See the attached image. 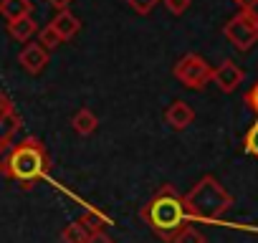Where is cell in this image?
<instances>
[{
  "instance_id": "obj_14",
  "label": "cell",
  "mask_w": 258,
  "mask_h": 243,
  "mask_svg": "<svg viewBox=\"0 0 258 243\" xmlns=\"http://www.w3.org/2000/svg\"><path fill=\"white\" fill-rule=\"evenodd\" d=\"M89 230H86V225L81 223V220H76V223H69L63 230H61V243H86L89 240Z\"/></svg>"
},
{
  "instance_id": "obj_6",
  "label": "cell",
  "mask_w": 258,
  "mask_h": 243,
  "mask_svg": "<svg viewBox=\"0 0 258 243\" xmlns=\"http://www.w3.org/2000/svg\"><path fill=\"white\" fill-rule=\"evenodd\" d=\"M243 79H245V74H243V69L235 64V61H230V58H225L220 66H215V71H213V84L223 91V94H233L240 84H243Z\"/></svg>"
},
{
  "instance_id": "obj_9",
  "label": "cell",
  "mask_w": 258,
  "mask_h": 243,
  "mask_svg": "<svg viewBox=\"0 0 258 243\" xmlns=\"http://www.w3.org/2000/svg\"><path fill=\"white\" fill-rule=\"evenodd\" d=\"M51 26L61 33V38L63 41H71L79 31H81V21L66 8V11H58L56 16H53V21H51Z\"/></svg>"
},
{
  "instance_id": "obj_16",
  "label": "cell",
  "mask_w": 258,
  "mask_h": 243,
  "mask_svg": "<svg viewBox=\"0 0 258 243\" xmlns=\"http://www.w3.org/2000/svg\"><path fill=\"white\" fill-rule=\"evenodd\" d=\"M38 41H41V43H43V46H46L48 51H51V48H58V46L63 43L61 33H58V31H56V28H53L51 23H48L46 28H41V31H38Z\"/></svg>"
},
{
  "instance_id": "obj_8",
  "label": "cell",
  "mask_w": 258,
  "mask_h": 243,
  "mask_svg": "<svg viewBox=\"0 0 258 243\" xmlns=\"http://www.w3.org/2000/svg\"><path fill=\"white\" fill-rule=\"evenodd\" d=\"M192 119H195V109H192L187 101H182V99L172 101V104L165 109V122H167L172 130H177V132L187 130V127L192 125Z\"/></svg>"
},
{
  "instance_id": "obj_20",
  "label": "cell",
  "mask_w": 258,
  "mask_h": 243,
  "mask_svg": "<svg viewBox=\"0 0 258 243\" xmlns=\"http://www.w3.org/2000/svg\"><path fill=\"white\" fill-rule=\"evenodd\" d=\"M126 3H129V8H132L137 16H150L157 8L160 0H126Z\"/></svg>"
},
{
  "instance_id": "obj_11",
  "label": "cell",
  "mask_w": 258,
  "mask_h": 243,
  "mask_svg": "<svg viewBox=\"0 0 258 243\" xmlns=\"http://www.w3.org/2000/svg\"><path fill=\"white\" fill-rule=\"evenodd\" d=\"M8 33H11V38H16L21 43H28L38 33V26H36V21L31 16H23L18 21H8Z\"/></svg>"
},
{
  "instance_id": "obj_7",
  "label": "cell",
  "mask_w": 258,
  "mask_h": 243,
  "mask_svg": "<svg viewBox=\"0 0 258 243\" xmlns=\"http://www.w3.org/2000/svg\"><path fill=\"white\" fill-rule=\"evenodd\" d=\"M18 64L28 71V74H33V76H38L43 69H46V64H48V48L38 41V43H26V48L18 53Z\"/></svg>"
},
{
  "instance_id": "obj_26",
  "label": "cell",
  "mask_w": 258,
  "mask_h": 243,
  "mask_svg": "<svg viewBox=\"0 0 258 243\" xmlns=\"http://www.w3.org/2000/svg\"><path fill=\"white\" fill-rule=\"evenodd\" d=\"M46 3H48V6H53L56 11H66V8L74 3V0H46Z\"/></svg>"
},
{
  "instance_id": "obj_18",
  "label": "cell",
  "mask_w": 258,
  "mask_h": 243,
  "mask_svg": "<svg viewBox=\"0 0 258 243\" xmlns=\"http://www.w3.org/2000/svg\"><path fill=\"white\" fill-rule=\"evenodd\" d=\"M13 142H6V145H0V175H6L11 177V157H13Z\"/></svg>"
},
{
  "instance_id": "obj_13",
  "label": "cell",
  "mask_w": 258,
  "mask_h": 243,
  "mask_svg": "<svg viewBox=\"0 0 258 243\" xmlns=\"http://www.w3.org/2000/svg\"><path fill=\"white\" fill-rule=\"evenodd\" d=\"M18 130H21V116H18L16 109L0 114V145L13 142V137L18 135Z\"/></svg>"
},
{
  "instance_id": "obj_4",
  "label": "cell",
  "mask_w": 258,
  "mask_h": 243,
  "mask_svg": "<svg viewBox=\"0 0 258 243\" xmlns=\"http://www.w3.org/2000/svg\"><path fill=\"white\" fill-rule=\"evenodd\" d=\"M223 36L233 43L235 51H250L258 43V11H238L223 26Z\"/></svg>"
},
{
  "instance_id": "obj_15",
  "label": "cell",
  "mask_w": 258,
  "mask_h": 243,
  "mask_svg": "<svg viewBox=\"0 0 258 243\" xmlns=\"http://www.w3.org/2000/svg\"><path fill=\"white\" fill-rule=\"evenodd\" d=\"M79 220L86 225V230H89V233L106 230V225H109V218H106L104 213H99V210H86V213H84Z\"/></svg>"
},
{
  "instance_id": "obj_1",
  "label": "cell",
  "mask_w": 258,
  "mask_h": 243,
  "mask_svg": "<svg viewBox=\"0 0 258 243\" xmlns=\"http://www.w3.org/2000/svg\"><path fill=\"white\" fill-rule=\"evenodd\" d=\"M140 218L150 225V230L172 243L175 235L187 225L190 215H187V208H185V198H180L175 193L172 185H165L155 198H150L142 208H140Z\"/></svg>"
},
{
  "instance_id": "obj_19",
  "label": "cell",
  "mask_w": 258,
  "mask_h": 243,
  "mask_svg": "<svg viewBox=\"0 0 258 243\" xmlns=\"http://www.w3.org/2000/svg\"><path fill=\"white\" fill-rule=\"evenodd\" d=\"M243 150H245L248 155L258 157V122L245 132V137H243Z\"/></svg>"
},
{
  "instance_id": "obj_22",
  "label": "cell",
  "mask_w": 258,
  "mask_h": 243,
  "mask_svg": "<svg viewBox=\"0 0 258 243\" xmlns=\"http://www.w3.org/2000/svg\"><path fill=\"white\" fill-rule=\"evenodd\" d=\"M243 101H245V106H248V109H250V111L258 116V81H255V84H253V86L245 91Z\"/></svg>"
},
{
  "instance_id": "obj_17",
  "label": "cell",
  "mask_w": 258,
  "mask_h": 243,
  "mask_svg": "<svg viewBox=\"0 0 258 243\" xmlns=\"http://www.w3.org/2000/svg\"><path fill=\"white\" fill-rule=\"evenodd\" d=\"M172 243H208V240H205V235H203L195 225H185V228L175 235Z\"/></svg>"
},
{
  "instance_id": "obj_12",
  "label": "cell",
  "mask_w": 258,
  "mask_h": 243,
  "mask_svg": "<svg viewBox=\"0 0 258 243\" xmlns=\"http://www.w3.org/2000/svg\"><path fill=\"white\" fill-rule=\"evenodd\" d=\"M33 13V3L31 0H0V16L6 21H18L23 16Z\"/></svg>"
},
{
  "instance_id": "obj_5",
  "label": "cell",
  "mask_w": 258,
  "mask_h": 243,
  "mask_svg": "<svg viewBox=\"0 0 258 243\" xmlns=\"http://www.w3.org/2000/svg\"><path fill=\"white\" fill-rule=\"evenodd\" d=\"M213 66L200 56V53H185L175 69H172V76L185 86V89H192V91H200L205 89L210 81H213Z\"/></svg>"
},
{
  "instance_id": "obj_3",
  "label": "cell",
  "mask_w": 258,
  "mask_h": 243,
  "mask_svg": "<svg viewBox=\"0 0 258 243\" xmlns=\"http://www.w3.org/2000/svg\"><path fill=\"white\" fill-rule=\"evenodd\" d=\"M51 167V157L48 150L41 140L36 137H26L23 142H18L13 147V157H11V177L16 183H21L23 188H31L33 183H38Z\"/></svg>"
},
{
  "instance_id": "obj_24",
  "label": "cell",
  "mask_w": 258,
  "mask_h": 243,
  "mask_svg": "<svg viewBox=\"0 0 258 243\" xmlns=\"http://www.w3.org/2000/svg\"><path fill=\"white\" fill-rule=\"evenodd\" d=\"M238 6V11H255L258 8V0H233Z\"/></svg>"
},
{
  "instance_id": "obj_10",
  "label": "cell",
  "mask_w": 258,
  "mask_h": 243,
  "mask_svg": "<svg viewBox=\"0 0 258 243\" xmlns=\"http://www.w3.org/2000/svg\"><path fill=\"white\" fill-rule=\"evenodd\" d=\"M71 127H74V132L76 135H81V137H89V135H94L96 132V127H99V116L91 111V109H79L76 114H74V119H71Z\"/></svg>"
},
{
  "instance_id": "obj_25",
  "label": "cell",
  "mask_w": 258,
  "mask_h": 243,
  "mask_svg": "<svg viewBox=\"0 0 258 243\" xmlns=\"http://www.w3.org/2000/svg\"><path fill=\"white\" fill-rule=\"evenodd\" d=\"M16 106H13V101H11V96L8 94H0V114H6V111H13Z\"/></svg>"
},
{
  "instance_id": "obj_23",
  "label": "cell",
  "mask_w": 258,
  "mask_h": 243,
  "mask_svg": "<svg viewBox=\"0 0 258 243\" xmlns=\"http://www.w3.org/2000/svg\"><path fill=\"white\" fill-rule=\"evenodd\" d=\"M86 243H114V238L106 233V230H96V233H91L89 235V240Z\"/></svg>"
},
{
  "instance_id": "obj_21",
  "label": "cell",
  "mask_w": 258,
  "mask_h": 243,
  "mask_svg": "<svg viewBox=\"0 0 258 243\" xmlns=\"http://www.w3.org/2000/svg\"><path fill=\"white\" fill-rule=\"evenodd\" d=\"M190 3H192V0H165V8H167L172 16H182V13H187Z\"/></svg>"
},
{
  "instance_id": "obj_2",
  "label": "cell",
  "mask_w": 258,
  "mask_h": 243,
  "mask_svg": "<svg viewBox=\"0 0 258 243\" xmlns=\"http://www.w3.org/2000/svg\"><path fill=\"white\" fill-rule=\"evenodd\" d=\"M182 198H185L187 215H190L192 220L213 223V220H220V218L233 208V195H230V193L220 185V180H215L213 175L200 177Z\"/></svg>"
}]
</instances>
